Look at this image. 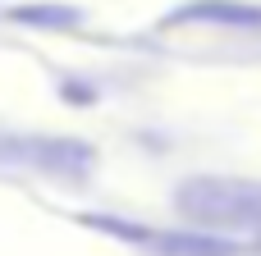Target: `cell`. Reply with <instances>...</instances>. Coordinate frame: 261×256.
Returning <instances> with one entry per match:
<instances>
[{
  "instance_id": "3",
  "label": "cell",
  "mask_w": 261,
  "mask_h": 256,
  "mask_svg": "<svg viewBox=\"0 0 261 256\" xmlns=\"http://www.w3.org/2000/svg\"><path fill=\"white\" fill-rule=\"evenodd\" d=\"M161 27H261V5L248 0H188L161 18Z\"/></svg>"
},
{
  "instance_id": "4",
  "label": "cell",
  "mask_w": 261,
  "mask_h": 256,
  "mask_svg": "<svg viewBox=\"0 0 261 256\" xmlns=\"http://www.w3.org/2000/svg\"><path fill=\"white\" fill-rule=\"evenodd\" d=\"M9 18L28 23V27H46V32H64V27L83 23V9H73V5H14Z\"/></svg>"
},
{
  "instance_id": "2",
  "label": "cell",
  "mask_w": 261,
  "mask_h": 256,
  "mask_svg": "<svg viewBox=\"0 0 261 256\" xmlns=\"http://www.w3.org/2000/svg\"><path fill=\"white\" fill-rule=\"evenodd\" d=\"M18 156L32 169L64 179V183H83L96 169V147L78 142V137H28V142H18Z\"/></svg>"
},
{
  "instance_id": "1",
  "label": "cell",
  "mask_w": 261,
  "mask_h": 256,
  "mask_svg": "<svg viewBox=\"0 0 261 256\" xmlns=\"http://www.w3.org/2000/svg\"><path fill=\"white\" fill-rule=\"evenodd\" d=\"M174 211L184 229L229 238L239 234H261V179H239V174H193L174 188Z\"/></svg>"
}]
</instances>
